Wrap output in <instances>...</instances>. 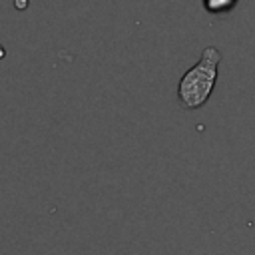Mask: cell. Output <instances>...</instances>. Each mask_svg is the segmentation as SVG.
Wrapping results in <instances>:
<instances>
[{
  "label": "cell",
  "instance_id": "obj_1",
  "mask_svg": "<svg viewBox=\"0 0 255 255\" xmlns=\"http://www.w3.org/2000/svg\"><path fill=\"white\" fill-rule=\"evenodd\" d=\"M221 62V52L213 46H207L201 52L197 64H193L179 80L177 86V100L183 110H197L201 108L217 82V68Z\"/></svg>",
  "mask_w": 255,
  "mask_h": 255
},
{
  "label": "cell",
  "instance_id": "obj_2",
  "mask_svg": "<svg viewBox=\"0 0 255 255\" xmlns=\"http://www.w3.org/2000/svg\"><path fill=\"white\" fill-rule=\"evenodd\" d=\"M237 0H203V6L211 14H223L235 6Z\"/></svg>",
  "mask_w": 255,
  "mask_h": 255
},
{
  "label": "cell",
  "instance_id": "obj_3",
  "mask_svg": "<svg viewBox=\"0 0 255 255\" xmlns=\"http://www.w3.org/2000/svg\"><path fill=\"white\" fill-rule=\"evenodd\" d=\"M6 58V48L2 46V42H0V60H4Z\"/></svg>",
  "mask_w": 255,
  "mask_h": 255
}]
</instances>
